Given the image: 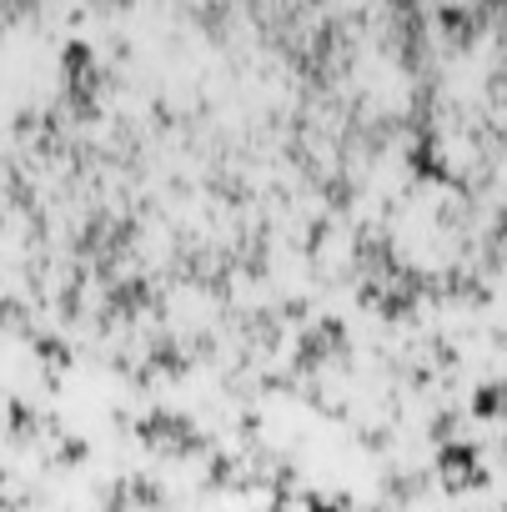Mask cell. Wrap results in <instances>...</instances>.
Returning a JSON list of instances; mask_svg holds the SVG:
<instances>
[{
    "mask_svg": "<svg viewBox=\"0 0 507 512\" xmlns=\"http://www.w3.org/2000/svg\"><path fill=\"white\" fill-rule=\"evenodd\" d=\"M442 472H447L452 487H477V482H482V457H477V447H472V442H447V447H442Z\"/></svg>",
    "mask_w": 507,
    "mask_h": 512,
    "instance_id": "6da1fadb",
    "label": "cell"
},
{
    "mask_svg": "<svg viewBox=\"0 0 507 512\" xmlns=\"http://www.w3.org/2000/svg\"><path fill=\"white\" fill-rule=\"evenodd\" d=\"M507 407V382H492L477 392V412H502Z\"/></svg>",
    "mask_w": 507,
    "mask_h": 512,
    "instance_id": "7a4b0ae2",
    "label": "cell"
}]
</instances>
